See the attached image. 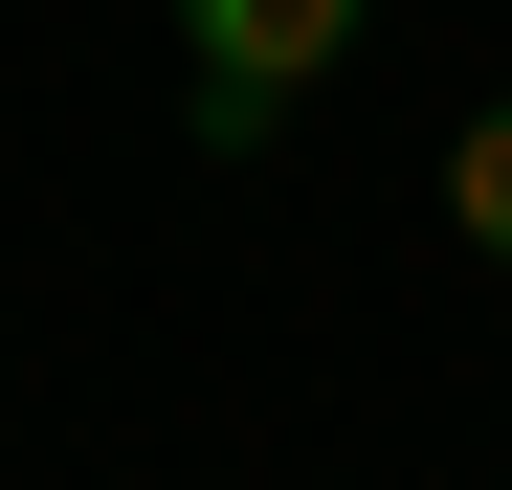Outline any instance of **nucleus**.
Instances as JSON below:
<instances>
[{"label": "nucleus", "instance_id": "obj_1", "mask_svg": "<svg viewBox=\"0 0 512 490\" xmlns=\"http://www.w3.org/2000/svg\"><path fill=\"white\" fill-rule=\"evenodd\" d=\"M357 23H379V0H179V45H201V156H268V112H290Z\"/></svg>", "mask_w": 512, "mask_h": 490}, {"label": "nucleus", "instance_id": "obj_2", "mask_svg": "<svg viewBox=\"0 0 512 490\" xmlns=\"http://www.w3.org/2000/svg\"><path fill=\"white\" fill-rule=\"evenodd\" d=\"M446 223H468V245H490V268H512V90H490V112H468V134H446Z\"/></svg>", "mask_w": 512, "mask_h": 490}]
</instances>
